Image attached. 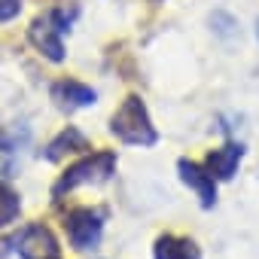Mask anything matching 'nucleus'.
<instances>
[{"mask_svg":"<svg viewBox=\"0 0 259 259\" xmlns=\"http://www.w3.org/2000/svg\"><path fill=\"white\" fill-rule=\"evenodd\" d=\"M177 171H180V180L198 195L201 207H213V201H217V177L204 165L189 162V159H180L177 162Z\"/></svg>","mask_w":259,"mask_h":259,"instance_id":"6","label":"nucleus"},{"mask_svg":"<svg viewBox=\"0 0 259 259\" xmlns=\"http://www.w3.org/2000/svg\"><path fill=\"white\" fill-rule=\"evenodd\" d=\"M82 150H89V138L79 132V128L67 125L64 132L46 147V159H49V162H58V159H64L67 153H82Z\"/></svg>","mask_w":259,"mask_h":259,"instance_id":"10","label":"nucleus"},{"mask_svg":"<svg viewBox=\"0 0 259 259\" xmlns=\"http://www.w3.org/2000/svg\"><path fill=\"white\" fill-rule=\"evenodd\" d=\"M153 259H201V250L192 238L183 235H159L153 247Z\"/></svg>","mask_w":259,"mask_h":259,"instance_id":"9","label":"nucleus"},{"mask_svg":"<svg viewBox=\"0 0 259 259\" xmlns=\"http://www.w3.org/2000/svg\"><path fill=\"white\" fill-rule=\"evenodd\" d=\"M110 132L122 144H132V147H153L159 141V132H156V125L147 113V104L135 95L119 104V110L110 119Z\"/></svg>","mask_w":259,"mask_h":259,"instance_id":"1","label":"nucleus"},{"mask_svg":"<svg viewBox=\"0 0 259 259\" xmlns=\"http://www.w3.org/2000/svg\"><path fill=\"white\" fill-rule=\"evenodd\" d=\"M19 10H22L19 0H0V22L16 19V16H19Z\"/></svg>","mask_w":259,"mask_h":259,"instance_id":"13","label":"nucleus"},{"mask_svg":"<svg viewBox=\"0 0 259 259\" xmlns=\"http://www.w3.org/2000/svg\"><path fill=\"white\" fill-rule=\"evenodd\" d=\"M210 25H213V31H217L220 37H232V34H238V22H235L229 13H213V16H210Z\"/></svg>","mask_w":259,"mask_h":259,"instance_id":"12","label":"nucleus"},{"mask_svg":"<svg viewBox=\"0 0 259 259\" xmlns=\"http://www.w3.org/2000/svg\"><path fill=\"white\" fill-rule=\"evenodd\" d=\"M113 171H116V153H110V150H101V153H92V156H85V159H79V162H73L61 177H58V183L52 186V195L55 198H61L64 192H70V189H76V186H98V183H104V180H110L113 177Z\"/></svg>","mask_w":259,"mask_h":259,"instance_id":"2","label":"nucleus"},{"mask_svg":"<svg viewBox=\"0 0 259 259\" xmlns=\"http://www.w3.org/2000/svg\"><path fill=\"white\" fill-rule=\"evenodd\" d=\"M104 223H107V210L104 207H73L64 213V232L73 250H92L98 247L101 235H104Z\"/></svg>","mask_w":259,"mask_h":259,"instance_id":"3","label":"nucleus"},{"mask_svg":"<svg viewBox=\"0 0 259 259\" xmlns=\"http://www.w3.org/2000/svg\"><path fill=\"white\" fill-rule=\"evenodd\" d=\"M19 213H22V198H19V192H16L10 183L0 180V229L13 226V223L19 220Z\"/></svg>","mask_w":259,"mask_h":259,"instance_id":"11","label":"nucleus"},{"mask_svg":"<svg viewBox=\"0 0 259 259\" xmlns=\"http://www.w3.org/2000/svg\"><path fill=\"white\" fill-rule=\"evenodd\" d=\"M52 101L64 110H79V107H92L98 101V92L79 79H58L52 85Z\"/></svg>","mask_w":259,"mask_h":259,"instance_id":"7","label":"nucleus"},{"mask_svg":"<svg viewBox=\"0 0 259 259\" xmlns=\"http://www.w3.org/2000/svg\"><path fill=\"white\" fill-rule=\"evenodd\" d=\"M241 159H244V147L241 144H226V147H220V150H213L207 156V165L204 168L217 180H232L235 171H238V165H241Z\"/></svg>","mask_w":259,"mask_h":259,"instance_id":"8","label":"nucleus"},{"mask_svg":"<svg viewBox=\"0 0 259 259\" xmlns=\"http://www.w3.org/2000/svg\"><path fill=\"white\" fill-rule=\"evenodd\" d=\"M67 31V19L64 13H46L43 19L34 22L31 28V43L49 58V61H64V43H61V34Z\"/></svg>","mask_w":259,"mask_h":259,"instance_id":"5","label":"nucleus"},{"mask_svg":"<svg viewBox=\"0 0 259 259\" xmlns=\"http://www.w3.org/2000/svg\"><path fill=\"white\" fill-rule=\"evenodd\" d=\"M256 37H259V22H256Z\"/></svg>","mask_w":259,"mask_h":259,"instance_id":"14","label":"nucleus"},{"mask_svg":"<svg viewBox=\"0 0 259 259\" xmlns=\"http://www.w3.org/2000/svg\"><path fill=\"white\" fill-rule=\"evenodd\" d=\"M16 253L19 259H61V244L55 232L43 223H28L16 235Z\"/></svg>","mask_w":259,"mask_h":259,"instance_id":"4","label":"nucleus"}]
</instances>
